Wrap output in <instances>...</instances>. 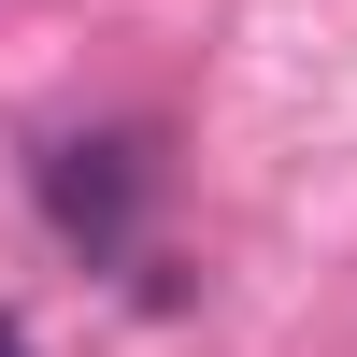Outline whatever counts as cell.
Masks as SVG:
<instances>
[{
	"instance_id": "7a4b0ae2",
	"label": "cell",
	"mask_w": 357,
	"mask_h": 357,
	"mask_svg": "<svg viewBox=\"0 0 357 357\" xmlns=\"http://www.w3.org/2000/svg\"><path fill=\"white\" fill-rule=\"evenodd\" d=\"M0 357H29V329H15V314H0Z\"/></svg>"
},
{
	"instance_id": "6da1fadb",
	"label": "cell",
	"mask_w": 357,
	"mask_h": 357,
	"mask_svg": "<svg viewBox=\"0 0 357 357\" xmlns=\"http://www.w3.org/2000/svg\"><path fill=\"white\" fill-rule=\"evenodd\" d=\"M43 229H57L72 257H129V229H143V143H129V129L43 143Z\"/></svg>"
}]
</instances>
